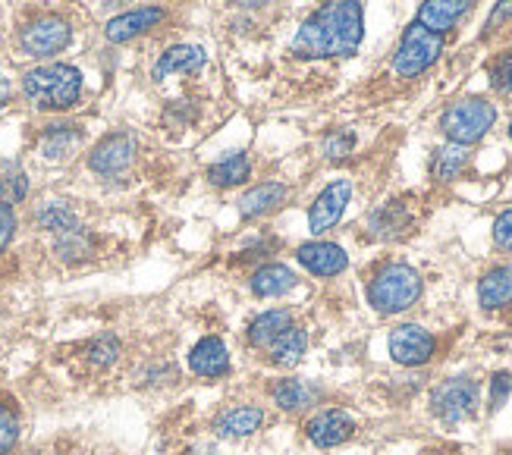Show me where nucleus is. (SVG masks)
<instances>
[{
	"label": "nucleus",
	"instance_id": "obj_1",
	"mask_svg": "<svg viewBox=\"0 0 512 455\" xmlns=\"http://www.w3.org/2000/svg\"><path fill=\"white\" fill-rule=\"evenodd\" d=\"M365 35V10L362 4L352 0H340V4H324L311 13L293 41L289 54L302 60H318V57H352L359 51Z\"/></svg>",
	"mask_w": 512,
	"mask_h": 455
},
{
	"label": "nucleus",
	"instance_id": "obj_2",
	"mask_svg": "<svg viewBox=\"0 0 512 455\" xmlns=\"http://www.w3.org/2000/svg\"><path fill=\"white\" fill-rule=\"evenodd\" d=\"M22 91L41 110H66L82 95V73L66 63H44L26 73Z\"/></svg>",
	"mask_w": 512,
	"mask_h": 455
},
{
	"label": "nucleus",
	"instance_id": "obj_3",
	"mask_svg": "<svg viewBox=\"0 0 512 455\" xmlns=\"http://www.w3.org/2000/svg\"><path fill=\"white\" fill-rule=\"evenodd\" d=\"M421 299V277L409 264H384L368 283V302L377 314H403Z\"/></svg>",
	"mask_w": 512,
	"mask_h": 455
},
{
	"label": "nucleus",
	"instance_id": "obj_4",
	"mask_svg": "<svg viewBox=\"0 0 512 455\" xmlns=\"http://www.w3.org/2000/svg\"><path fill=\"white\" fill-rule=\"evenodd\" d=\"M494 123H497V107L484 98H462L440 117V129L450 139V145H462V148L481 142Z\"/></svg>",
	"mask_w": 512,
	"mask_h": 455
},
{
	"label": "nucleus",
	"instance_id": "obj_5",
	"mask_svg": "<svg viewBox=\"0 0 512 455\" xmlns=\"http://www.w3.org/2000/svg\"><path fill=\"white\" fill-rule=\"evenodd\" d=\"M481 405V386L472 377H450L434 386L431 393V412L443 424H462L478 415Z\"/></svg>",
	"mask_w": 512,
	"mask_h": 455
},
{
	"label": "nucleus",
	"instance_id": "obj_6",
	"mask_svg": "<svg viewBox=\"0 0 512 455\" xmlns=\"http://www.w3.org/2000/svg\"><path fill=\"white\" fill-rule=\"evenodd\" d=\"M440 54H443V38L428 32V29H421L418 22H412L403 35V41H399V48H396L393 73L403 76V79H415L425 70H431V66L440 60Z\"/></svg>",
	"mask_w": 512,
	"mask_h": 455
},
{
	"label": "nucleus",
	"instance_id": "obj_7",
	"mask_svg": "<svg viewBox=\"0 0 512 455\" xmlns=\"http://www.w3.org/2000/svg\"><path fill=\"white\" fill-rule=\"evenodd\" d=\"M70 38H73V29L66 19L38 16L29 22L26 29H22L19 44H22V51L32 54V57H51V54H60L66 44H70Z\"/></svg>",
	"mask_w": 512,
	"mask_h": 455
},
{
	"label": "nucleus",
	"instance_id": "obj_8",
	"mask_svg": "<svg viewBox=\"0 0 512 455\" xmlns=\"http://www.w3.org/2000/svg\"><path fill=\"white\" fill-rule=\"evenodd\" d=\"M387 349H390V358L396 364H403V368H421V364H428L437 352V339L418 324H403L396 327L387 339Z\"/></svg>",
	"mask_w": 512,
	"mask_h": 455
},
{
	"label": "nucleus",
	"instance_id": "obj_9",
	"mask_svg": "<svg viewBox=\"0 0 512 455\" xmlns=\"http://www.w3.org/2000/svg\"><path fill=\"white\" fill-rule=\"evenodd\" d=\"M349 198H352V182L349 179H333L330 186L315 198V204H311V211H308V230L315 233V236L333 230V226L340 223Z\"/></svg>",
	"mask_w": 512,
	"mask_h": 455
},
{
	"label": "nucleus",
	"instance_id": "obj_10",
	"mask_svg": "<svg viewBox=\"0 0 512 455\" xmlns=\"http://www.w3.org/2000/svg\"><path fill=\"white\" fill-rule=\"evenodd\" d=\"M305 434L318 449H333V446L352 440L355 421L343 412V408H324V412H318L315 418H308Z\"/></svg>",
	"mask_w": 512,
	"mask_h": 455
},
{
	"label": "nucleus",
	"instance_id": "obj_11",
	"mask_svg": "<svg viewBox=\"0 0 512 455\" xmlns=\"http://www.w3.org/2000/svg\"><path fill=\"white\" fill-rule=\"evenodd\" d=\"M132 157H136V139L129 132H114L98 142V148L88 157V167L101 176H117L132 164Z\"/></svg>",
	"mask_w": 512,
	"mask_h": 455
},
{
	"label": "nucleus",
	"instance_id": "obj_12",
	"mask_svg": "<svg viewBox=\"0 0 512 455\" xmlns=\"http://www.w3.org/2000/svg\"><path fill=\"white\" fill-rule=\"evenodd\" d=\"M415 223V214L406 201H387L381 208H374L365 220V230L371 239H381V242H390V239H399L412 230Z\"/></svg>",
	"mask_w": 512,
	"mask_h": 455
},
{
	"label": "nucleus",
	"instance_id": "obj_13",
	"mask_svg": "<svg viewBox=\"0 0 512 455\" xmlns=\"http://www.w3.org/2000/svg\"><path fill=\"white\" fill-rule=\"evenodd\" d=\"M296 258L305 270L315 273V277H337V273H343L349 264L346 252L333 242H305V245H299Z\"/></svg>",
	"mask_w": 512,
	"mask_h": 455
},
{
	"label": "nucleus",
	"instance_id": "obj_14",
	"mask_svg": "<svg viewBox=\"0 0 512 455\" xmlns=\"http://www.w3.org/2000/svg\"><path fill=\"white\" fill-rule=\"evenodd\" d=\"M472 10L469 0H431V4H421L415 22L421 29H428L443 38V32H450L456 22Z\"/></svg>",
	"mask_w": 512,
	"mask_h": 455
},
{
	"label": "nucleus",
	"instance_id": "obj_15",
	"mask_svg": "<svg viewBox=\"0 0 512 455\" xmlns=\"http://www.w3.org/2000/svg\"><path fill=\"white\" fill-rule=\"evenodd\" d=\"M164 19H167V13H164L161 7L129 10V13H123V16H117V19H110V22H107V41H114V44L129 41V38H136V35L154 29V26H158V22H164Z\"/></svg>",
	"mask_w": 512,
	"mask_h": 455
},
{
	"label": "nucleus",
	"instance_id": "obj_16",
	"mask_svg": "<svg viewBox=\"0 0 512 455\" xmlns=\"http://www.w3.org/2000/svg\"><path fill=\"white\" fill-rule=\"evenodd\" d=\"M189 364H192V371L202 377H224L230 371V355H227L224 339L205 336L202 343H195L189 352Z\"/></svg>",
	"mask_w": 512,
	"mask_h": 455
},
{
	"label": "nucleus",
	"instance_id": "obj_17",
	"mask_svg": "<svg viewBox=\"0 0 512 455\" xmlns=\"http://www.w3.org/2000/svg\"><path fill=\"white\" fill-rule=\"evenodd\" d=\"M261 421H264V412L258 405H233L214 421V430L227 440H242V437H252L261 427Z\"/></svg>",
	"mask_w": 512,
	"mask_h": 455
},
{
	"label": "nucleus",
	"instance_id": "obj_18",
	"mask_svg": "<svg viewBox=\"0 0 512 455\" xmlns=\"http://www.w3.org/2000/svg\"><path fill=\"white\" fill-rule=\"evenodd\" d=\"M478 302L484 311H497L512 305V264L487 270L478 283Z\"/></svg>",
	"mask_w": 512,
	"mask_h": 455
},
{
	"label": "nucleus",
	"instance_id": "obj_19",
	"mask_svg": "<svg viewBox=\"0 0 512 455\" xmlns=\"http://www.w3.org/2000/svg\"><path fill=\"white\" fill-rule=\"evenodd\" d=\"M205 66V51L198 44H176L167 54H161V60L154 63V79L164 82L173 73H195Z\"/></svg>",
	"mask_w": 512,
	"mask_h": 455
},
{
	"label": "nucleus",
	"instance_id": "obj_20",
	"mask_svg": "<svg viewBox=\"0 0 512 455\" xmlns=\"http://www.w3.org/2000/svg\"><path fill=\"white\" fill-rule=\"evenodd\" d=\"M299 277L286 264H264L252 273V292L258 299H277L289 289H296Z\"/></svg>",
	"mask_w": 512,
	"mask_h": 455
},
{
	"label": "nucleus",
	"instance_id": "obj_21",
	"mask_svg": "<svg viewBox=\"0 0 512 455\" xmlns=\"http://www.w3.org/2000/svg\"><path fill=\"white\" fill-rule=\"evenodd\" d=\"M318 399H321V386L311 380L289 377L274 386V402L283 408V412H299V408L315 405Z\"/></svg>",
	"mask_w": 512,
	"mask_h": 455
},
{
	"label": "nucleus",
	"instance_id": "obj_22",
	"mask_svg": "<svg viewBox=\"0 0 512 455\" xmlns=\"http://www.w3.org/2000/svg\"><path fill=\"white\" fill-rule=\"evenodd\" d=\"M293 327V311H286V308H271V311H264L258 314L255 321L249 324V343L255 349H267L274 343V339Z\"/></svg>",
	"mask_w": 512,
	"mask_h": 455
},
{
	"label": "nucleus",
	"instance_id": "obj_23",
	"mask_svg": "<svg viewBox=\"0 0 512 455\" xmlns=\"http://www.w3.org/2000/svg\"><path fill=\"white\" fill-rule=\"evenodd\" d=\"M283 198H286V186H283V182H264V186H255L252 192L242 195L239 214L246 217V220H255V217H261L267 211L280 208Z\"/></svg>",
	"mask_w": 512,
	"mask_h": 455
},
{
	"label": "nucleus",
	"instance_id": "obj_24",
	"mask_svg": "<svg viewBox=\"0 0 512 455\" xmlns=\"http://www.w3.org/2000/svg\"><path fill=\"white\" fill-rule=\"evenodd\" d=\"M305 349H308V336H305V330H299L293 324L289 330H283L264 352H267V358H271L274 364H280V368H293V364L302 361Z\"/></svg>",
	"mask_w": 512,
	"mask_h": 455
},
{
	"label": "nucleus",
	"instance_id": "obj_25",
	"mask_svg": "<svg viewBox=\"0 0 512 455\" xmlns=\"http://www.w3.org/2000/svg\"><path fill=\"white\" fill-rule=\"evenodd\" d=\"M252 173V164H249V154L242 151H233L227 157H220V161L208 170V179L220 189H230V186H239V182H246Z\"/></svg>",
	"mask_w": 512,
	"mask_h": 455
},
{
	"label": "nucleus",
	"instance_id": "obj_26",
	"mask_svg": "<svg viewBox=\"0 0 512 455\" xmlns=\"http://www.w3.org/2000/svg\"><path fill=\"white\" fill-rule=\"evenodd\" d=\"M82 142V132L76 126H66V123H57V126H48L41 135V154L57 161V157H70Z\"/></svg>",
	"mask_w": 512,
	"mask_h": 455
},
{
	"label": "nucleus",
	"instance_id": "obj_27",
	"mask_svg": "<svg viewBox=\"0 0 512 455\" xmlns=\"http://www.w3.org/2000/svg\"><path fill=\"white\" fill-rule=\"evenodd\" d=\"M465 164H469V148H462V145H443L434 151L431 157V173L437 182H453Z\"/></svg>",
	"mask_w": 512,
	"mask_h": 455
},
{
	"label": "nucleus",
	"instance_id": "obj_28",
	"mask_svg": "<svg viewBox=\"0 0 512 455\" xmlns=\"http://www.w3.org/2000/svg\"><path fill=\"white\" fill-rule=\"evenodd\" d=\"M38 223L44 226V230L57 233V236L70 233V230H76V226H79L76 214H73L70 208H66V204H60V201L44 204V208L38 211Z\"/></svg>",
	"mask_w": 512,
	"mask_h": 455
},
{
	"label": "nucleus",
	"instance_id": "obj_29",
	"mask_svg": "<svg viewBox=\"0 0 512 455\" xmlns=\"http://www.w3.org/2000/svg\"><path fill=\"white\" fill-rule=\"evenodd\" d=\"M57 252L66 261H79V258H88V252H92V242H88V233L82 230V226H76V230L57 236Z\"/></svg>",
	"mask_w": 512,
	"mask_h": 455
},
{
	"label": "nucleus",
	"instance_id": "obj_30",
	"mask_svg": "<svg viewBox=\"0 0 512 455\" xmlns=\"http://www.w3.org/2000/svg\"><path fill=\"white\" fill-rule=\"evenodd\" d=\"M120 355V339L117 336H98L92 346H88V361L95 364V368H107V364H114Z\"/></svg>",
	"mask_w": 512,
	"mask_h": 455
},
{
	"label": "nucleus",
	"instance_id": "obj_31",
	"mask_svg": "<svg viewBox=\"0 0 512 455\" xmlns=\"http://www.w3.org/2000/svg\"><path fill=\"white\" fill-rule=\"evenodd\" d=\"M487 76H491V85L500 95H512V51L500 54L491 66H487Z\"/></svg>",
	"mask_w": 512,
	"mask_h": 455
},
{
	"label": "nucleus",
	"instance_id": "obj_32",
	"mask_svg": "<svg viewBox=\"0 0 512 455\" xmlns=\"http://www.w3.org/2000/svg\"><path fill=\"white\" fill-rule=\"evenodd\" d=\"M352 148H355V132H349V129H333L324 139V154L330 161H340V157H346Z\"/></svg>",
	"mask_w": 512,
	"mask_h": 455
},
{
	"label": "nucleus",
	"instance_id": "obj_33",
	"mask_svg": "<svg viewBox=\"0 0 512 455\" xmlns=\"http://www.w3.org/2000/svg\"><path fill=\"white\" fill-rule=\"evenodd\" d=\"M26 192H29V182H26V176H22V173H13V176L0 179V201L10 204V208L26 198Z\"/></svg>",
	"mask_w": 512,
	"mask_h": 455
},
{
	"label": "nucleus",
	"instance_id": "obj_34",
	"mask_svg": "<svg viewBox=\"0 0 512 455\" xmlns=\"http://www.w3.org/2000/svg\"><path fill=\"white\" fill-rule=\"evenodd\" d=\"M19 440V421L13 412L0 408V455H10Z\"/></svg>",
	"mask_w": 512,
	"mask_h": 455
},
{
	"label": "nucleus",
	"instance_id": "obj_35",
	"mask_svg": "<svg viewBox=\"0 0 512 455\" xmlns=\"http://www.w3.org/2000/svg\"><path fill=\"white\" fill-rule=\"evenodd\" d=\"M509 393H512V374L509 371H497L494 377H491V412H500L503 408V402L509 399Z\"/></svg>",
	"mask_w": 512,
	"mask_h": 455
},
{
	"label": "nucleus",
	"instance_id": "obj_36",
	"mask_svg": "<svg viewBox=\"0 0 512 455\" xmlns=\"http://www.w3.org/2000/svg\"><path fill=\"white\" fill-rule=\"evenodd\" d=\"M494 242L503 248V252H512V208L494 220Z\"/></svg>",
	"mask_w": 512,
	"mask_h": 455
},
{
	"label": "nucleus",
	"instance_id": "obj_37",
	"mask_svg": "<svg viewBox=\"0 0 512 455\" xmlns=\"http://www.w3.org/2000/svg\"><path fill=\"white\" fill-rule=\"evenodd\" d=\"M13 233H16V214H13L10 204L0 201V252H4V248L10 245Z\"/></svg>",
	"mask_w": 512,
	"mask_h": 455
},
{
	"label": "nucleus",
	"instance_id": "obj_38",
	"mask_svg": "<svg viewBox=\"0 0 512 455\" xmlns=\"http://www.w3.org/2000/svg\"><path fill=\"white\" fill-rule=\"evenodd\" d=\"M512 16V4H500L494 13H491V19H487V32H491L497 22H503V19H509Z\"/></svg>",
	"mask_w": 512,
	"mask_h": 455
},
{
	"label": "nucleus",
	"instance_id": "obj_39",
	"mask_svg": "<svg viewBox=\"0 0 512 455\" xmlns=\"http://www.w3.org/2000/svg\"><path fill=\"white\" fill-rule=\"evenodd\" d=\"M10 101V79L0 76V107H4Z\"/></svg>",
	"mask_w": 512,
	"mask_h": 455
},
{
	"label": "nucleus",
	"instance_id": "obj_40",
	"mask_svg": "<svg viewBox=\"0 0 512 455\" xmlns=\"http://www.w3.org/2000/svg\"><path fill=\"white\" fill-rule=\"evenodd\" d=\"M509 139H512V123H509Z\"/></svg>",
	"mask_w": 512,
	"mask_h": 455
}]
</instances>
